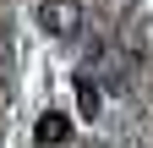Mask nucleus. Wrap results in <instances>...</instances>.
<instances>
[{
	"instance_id": "1",
	"label": "nucleus",
	"mask_w": 153,
	"mask_h": 148,
	"mask_svg": "<svg viewBox=\"0 0 153 148\" xmlns=\"http://www.w3.org/2000/svg\"><path fill=\"white\" fill-rule=\"evenodd\" d=\"M38 28H44L49 39H76V33H82V6H76V0H44V6H38Z\"/></svg>"
},
{
	"instance_id": "2",
	"label": "nucleus",
	"mask_w": 153,
	"mask_h": 148,
	"mask_svg": "<svg viewBox=\"0 0 153 148\" xmlns=\"http://www.w3.org/2000/svg\"><path fill=\"white\" fill-rule=\"evenodd\" d=\"M33 137H38V148H60V143L71 137V121L60 115V110H44V115H38V132H33Z\"/></svg>"
},
{
	"instance_id": "3",
	"label": "nucleus",
	"mask_w": 153,
	"mask_h": 148,
	"mask_svg": "<svg viewBox=\"0 0 153 148\" xmlns=\"http://www.w3.org/2000/svg\"><path fill=\"white\" fill-rule=\"evenodd\" d=\"M99 104H104V93H99V82H82V110H88V115H99Z\"/></svg>"
}]
</instances>
